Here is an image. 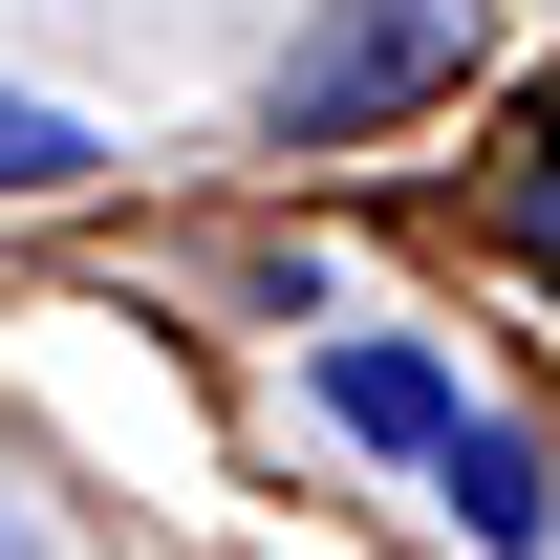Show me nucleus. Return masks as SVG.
Listing matches in <instances>:
<instances>
[{
	"label": "nucleus",
	"mask_w": 560,
	"mask_h": 560,
	"mask_svg": "<svg viewBox=\"0 0 560 560\" xmlns=\"http://www.w3.org/2000/svg\"><path fill=\"white\" fill-rule=\"evenodd\" d=\"M475 44H495V0H324V22L280 44L259 130L280 151H366V130H410V108H453Z\"/></svg>",
	"instance_id": "f257e3e1"
},
{
	"label": "nucleus",
	"mask_w": 560,
	"mask_h": 560,
	"mask_svg": "<svg viewBox=\"0 0 560 560\" xmlns=\"http://www.w3.org/2000/svg\"><path fill=\"white\" fill-rule=\"evenodd\" d=\"M324 431H366V453H453V431H475V388H453V366L410 346V324H346V346H324Z\"/></svg>",
	"instance_id": "f03ea898"
},
{
	"label": "nucleus",
	"mask_w": 560,
	"mask_h": 560,
	"mask_svg": "<svg viewBox=\"0 0 560 560\" xmlns=\"http://www.w3.org/2000/svg\"><path fill=\"white\" fill-rule=\"evenodd\" d=\"M431 517H453L475 560H539V539H560V475H539V431H517V410H475L453 453H431Z\"/></svg>",
	"instance_id": "7ed1b4c3"
},
{
	"label": "nucleus",
	"mask_w": 560,
	"mask_h": 560,
	"mask_svg": "<svg viewBox=\"0 0 560 560\" xmlns=\"http://www.w3.org/2000/svg\"><path fill=\"white\" fill-rule=\"evenodd\" d=\"M0 195H86V108H44V86H0Z\"/></svg>",
	"instance_id": "20e7f679"
},
{
	"label": "nucleus",
	"mask_w": 560,
	"mask_h": 560,
	"mask_svg": "<svg viewBox=\"0 0 560 560\" xmlns=\"http://www.w3.org/2000/svg\"><path fill=\"white\" fill-rule=\"evenodd\" d=\"M517 259H560V151H539V173H517Z\"/></svg>",
	"instance_id": "39448f33"
},
{
	"label": "nucleus",
	"mask_w": 560,
	"mask_h": 560,
	"mask_svg": "<svg viewBox=\"0 0 560 560\" xmlns=\"http://www.w3.org/2000/svg\"><path fill=\"white\" fill-rule=\"evenodd\" d=\"M0 560H44V539H22V517H0Z\"/></svg>",
	"instance_id": "423d86ee"
}]
</instances>
